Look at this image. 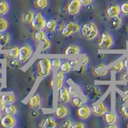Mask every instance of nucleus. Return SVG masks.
Returning a JSON list of instances; mask_svg holds the SVG:
<instances>
[{
    "label": "nucleus",
    "instance_id": "1",
    "mask_svg": "<svg viewBox=\"0 0 128 128\" xmlns=\"http://www.w3.org/2000/svg\"><path fill=\"white\" fill-rule=\"evenodd\" d=\"M80 35L84 39L91 40L98 35L99 30L97 25L92 22H88L83 24L80 27Z\"/></svg>",
    "mask_w": 128,
    "mask_h": 128
},
{
    "label": "nucleus",
    "instance_id": "2",
    "mask_svg": "<svg viewBox=\"0 0 128 128\" xmlns=\"http://www.w3.org/2000/svg\"><path fill=\"white\" fill-rule=\"evenodd\" d=\"M36 67H37V75L39 78H44L50 76L52 69L51 60L50 58L46 57L39 58L37 60Z\"/></svg>",
    "mask_w": 128,
    "mask_h": 128
},
{
    "label": "nucleus",
    "instance_id": "3",
    "mask_svg": "<svg viewBox=\"0 0 128 128\" xmlns=\"http://www.w3.org/2000/svg\"><path fill=\"white\" fill-rule=\"evenodd\" d=\"M114 44L112 35L107 32L102 33L98 41V47L100 50H109Z\"/></svg>",
    "mask_w": 128,
    "mask_h": 128
},
{
    "label": "nucleus",
    "instance_id": "4",
    "mask_svg": "<svg viewBox=\"0 0 128 128\" xmlns=\"http://www.w3.org/2000/svg\"><path fill=\"white\" fill-rule=\"evenodd\" d=\"M33 54V50L29 45H23L19 48L18 61L20 63H25L29 60Z\"/></svg>",
    "mask_w": 128,
    "mask_h": 128
},
{
    "label": "nucleus",
    "instance_id": "5",
    "mask_svg": "<svg viewBox=\"0 0 128 128\" xmlns=\"http://www.w3.org/2000/svg\"><path fill=\"white\" fill-rule=\"evenodd\" d=\"M46 21L44 18L39 12H37L35 14L34 18L32 22L30 23L32 29L37 30H43L45 28Z\"/></svg>",
    "mask_w": 128,
    "mask_h": 128
},
{
    "label": "nucleus",
    "instance_id": "6",
    "mask_svg": "<svg viewBox=\"0 0 128 128\" xmlns=\"http://www.w3.org/2000/svg\"><path fill=\"white\" fill-rule=\"evenodd\" d=\"M80 26L76 22H68L65 25L61 31V35L63 36H68L71 34L80 32Z\"/></svg>",
    "mask_w": 128,
    "mask_h": 128
},
{
    "label": "nucleus",
    "instance_id": "7",
    "mask_svg": "<svg viewBox=\"0 0 128 128\" xmlns=\"http://www.w3.org/2000/svg\"><path fill=\"white\" fill-rule=\"evenodd\" d=\"M107 111H108V107L104 101L96 102L91 108V112L92 114L98 116H102Z\"/></svg>",
    "mask_w": 128,
    "mask_h": 128
},
{
    "label": "nucleus",
    "instance_id": "8",
    "mask_svg": "<svg viewBox=\"0 0 128 128\" xmlns=\"http://www.w3.org/2000/svg\"><path fill=\"white\" fill-rule=\"evenodd\" d=\"M81 6L82 5L79 0H72L67 5L66 10L68 14L74 16L80 12Z\"/></svg>",
    "mask_w": 128,
    "mask_h": 128
},
{
    "label": "nucleus",
    "instance_id": "9",
    "mask_svg": "<svg viewBox=\"0 0 128 128\" xmlns=\"http://www.w3.org/2000/svg\"><path fill=\"white\" fill-rule=\"evenodd\" d=\"M92 114L91 109L86 105H82L76 110V115L80 119L86 120Z\"/></svg>",
    "mask_w": 128,
    "mask_h": 128
},
{
    "label": "nucleus",
    "instance_id": "10",
    "mask_svg": "<svg viewBox=\"0 0 128 128\" xmlns=\"http://www.w3.org/2000/svg\"><path fill=\"white\" fill-rule=\"evenodd\" d=\"M71 99L67 90V88L62 86L61 88L58 90V100L63 104L68 103Z\"/></svg>",
    "mask_w": 128,
    "mask_h": 128
},
{
    "label": "nucleus",
    "instance_id": "11",
    "mask_svg": "<svg viewBox=\"0 0 128 128\" xmlns=\"http://www.w3.org/2000/svg\"><path fill=\"white\" fill-rule=\"evenodd\" d=\"M0 124L4 128H12L16 126V120L14 116L5 115L0 120Z\"/></svg>",
    "mask_w": 128,
    "mask_h": 128
},
{
    "label": "nucleus",
    "instance_id": "12",
    "mask_svg": "<svg viewBox=\"0 0 128 128\" xmlns=\"http://www.w3.org/2000/svg\"><path fill=\"white\" fill-rule=\"evenodd\" d=\"M109 68L104 64H100L92 69V73L96 77H102L108 73Z\"/></svg>",
    "mask_w": 128,
    "mask_h": 128
},
{
    "label": "nucleus",
    "instance_id": "13",
    "mask_svg": "<svg viewBox=\"0 0 128 128\" xmlns=\"http://www.w3.org/2000/svg\"><path fill=\"white\" fill-rule=\"evenodd\" d=\"M27 104L29 106L30 108H32L34 110H38L40 108V96L36 94L32 95L30 98L29 100H28Z\"/></svg>",
    "mask_w": 128,
    "mask_h": 128
},
{
    "label": "nucleus",
    "instance_id": "14",
    "mask_svg": "<svg viewBox=\"0 0 128 128\" xmlns=\"http://www.w3.org/2000/svg\"><path fill=\"white\" fill-rule=\"evenodd\" d=\"M68 112H69L68 109L66 106H64V105H58L55 108L54 115L56 118H58V119H62L67 116Z\"/></svg>",
    "mask_w": 128,
    "mask_h": 128
},
{
    "label": "nucleus",
    "instance_id": "15",
    "mask_svg": "<svg viewBox=\"0 0 128 128\" xmlns=\"http://www.w3.org/2000/svg\"><path fill=\"white\" fill-rule=\"evenodd\" d=\"M120 14V6L117 4L115 5H112L107 8L105 11V15L107 18H112L114 17H117L119 16Z\"/></svg>",
    "mask_w": 128,
    "mask_h": 128
},
{
    "label": "nucleus",
    "instance_id": "16",
    "mask_svg": "<svg viewBox=\"0 0 128 128\" xmlns=\"http://www.w3.org/2000/svg\"><path fill=\"white\" fill-rule=\"evenodd\" d=\"M64 53L67 56L78 55L80 53V48L76 45H70L65 50Z\"/></svg>",
    "mask_w": 128,
    "mask_h": 128
},
{
    "label": "nucleus",
    "instance_id": "17",
    "mask_svg": "<svg viewBox=\"0 0 128 128\" xmlns=\"http://www.w3.org/2000/svg\"><path fill=\"white\" fill-rule=\"evenodd\" d=\"M57 126L56 121L52 117H47L45 119L42 120L39 127L44 128H54Z\"/></svg>",
    "mask_w": 128,
    "mask_h": 128
},
{
    "label": "nucleus",
    "instance_id": "18",
    "mask_svg": "<svg viewBox=\"0 0 128 128\" xmlns=\"http://www.w3.org/2000/svg\"><path fill=\"white\" fill-rule=\"evenodd\" d=\"M0 100L6 105L12 104L16 101V97L12 93L3 94L0 96Z\"/></svg>",
    "mask_w": 128,
    "mask_h": 128
},
{
    "label": "nucleus",
    "instance_id": "19",
    "mask_svg": "<svg viewBox=\"0 0 128 128\" xmlns=\"http://www.w3.org/2000/svg\"><path fill=\"white\" fill-rule=\"evenodd\" d=\"M102 116H103L104 121L107 125L115 124V122H116V116L114 112L107 111Z\"/></svg>",
    "mask_w": 128,
    "mask_h": 128
},
{
    "label": "nucleus",
    "instance_id": "20",
    "mask_svg": "<svg viewBox=\"0 0 128 128\" xmlns=\"http://www.w3.org/2000/svg\"><path fill=\"white\" fill-rule=\"evenodd\" d=\"M108 24L111 29L116 30L118 29L122 24V19L118 16L114 18H109Z\"/></svg>",
    "mask_w": 128,
    "mask_h": 128
},
{
    "label": "nucleus",
    "instance_id": "21",
    "mask_svg": "<svg viewBox=\"0 0 128 128\" xmlns=\"http://www.w3.org/2000/svg\"><path fill=\"white\" fill-rule=\"evenodd\" d=\"M64 74L60 70H57L56 73L55 78V86L57 90L61 88L64 85Z\"/></svg>",
    "mask_w": 128,
    "mask_h": 128
},
{
    "label": "nucleus",
    "instance_id": "22",
    "mask_svg": "<svg viewBox=\"0 0 128 128\" xmlns=\"http://www.w3.org/2000/svg\"><path fill=\"white\" fill-rule=\"evenodd\" d=\"M124 68V62H123L122 60H121L118 61L117 62L115 63L114 65H112V66L109 68V70L110 71L112 72L118 73L120 72Z\"/></svg>",
    "mask_w": 128,
    "mask_h": 128
},
{
    "label": "nucleus",
    "instance_id": "23",
    "mask_svg": "<svg viewBox=\"0 0 128 128\" xmlns=\"http://www.w3.org/2000/svg\"><path fill=\"white\" fill-rule=\"evenodd\" d=\"M35 16L34 12L30 10H27L22 15V20L26 24H30L33 20Z\"/></svg>",
    "mask_w": 128,
    "mask_h": 128
},
{
    "label": "nucleus",
    "instance_id": "24",
    "mask_svg": "<svg viewBox=\"0 0 128 128\" xmlns=\"http://www.w3.org/2000/svg\"><path fill=\"white\" fill-rule=\"evenodd\" d=\"M32 37H33V39L34 40V41H35L36 43H38L42 39L45 38L46 34L42 30H37L34 32Z\"/></svg>",
    "mask_w": 128,
    "mask_h": 128
},
{
    "label": "nucleus",
    "instance_id": "25",
    "mask_svg": "<svg viewBox=\"0 0 128 128\" xmlns=\"http://www.w3.org/2000/svg\"><path fill=\"white\" fill-rule=\"evenodd\" d=\"M19 48L17 46H14L9 49L7 52V56L11 60H16L19 56Z\"/></svg>",
    "mask_w": 128,
    "mask_h": 128
},
{
    "label": "nucleus",
    "instance_id": "26",
    "mask_svg": "<svg viewBox=\"0 0 128 128\" xmlns=\"http://www.w3.org/2000/svg\"><path fill=\"white\" fill-rule=\"evenodd\" d=\"M3 112L5 115L14 116L18 112V108L16 106L13 105V104H8L6 105L4 110H3Z\"/></svg>",
    "mask_w": 128,
    "mask_h": 128
},
{
    "label": "nucleus",
    "instance_id": "27",
    "mask_svg": "<svg viewBox=\"0 0 128 128\" xmlns=\"http://www.w3.org/2000/svg\"><path fill=\"white\" fill-rule=\"evenodd\" d=\"M56 22L54 19H50L46 21L45 29L48 32H53L56 30Z\"/></svg>",
    "mask_w": 128,
    "mask_h": 128
},
{
    "label": "nucleus",
    "instance_id": "28",
    "mask_svg": "<svg viewBox=\"0 0 128 128\" xmlns=\"http://www.w3.org/2000/svg\"><path fill=\"white\" fill-rule=\"evenodd\" d=\"M59 70L64 74H67L71 70V67L68 62V60H64L62 62V64L60 66Z\"/></svg>",
    "mask_w": 128,
    "mask_h": 128
},
{
    "label": "nucleus",
    "instance_id": "29",
    "mask_svg": "<svg viewBox=\"0 0 128 128\" xmlns=\"http://www.w3.org/2000/svg\"><path fill=\"white\" fill-rule=\"evenodd\" d=\"M70 103L73 106L76 107V108H78L80 106H82L84 102V100H83V98L80 97V96H76L75 98H72V99H70Z\"/></svg>",
    "mask_w": 128,
    "mask_h": 128
},
{
    "label": "nucleus",
    "instance_id": "30",
    "mask_svg": "<svg viewBox=\"0 0 128 128\" xmlns=\"http://www.w3.org/2000/svg\"><path fill=\"white\" fill-rule=\"evenodd\" d=\"M10 40V35L7 33H0V46L4 47L6 45Z\"/></svg>",
    "mask_w": 128,
    "mask_h": 128
},
{
    "label": "nucleus",
    "instance_id": "31",
    "mask_svg": "<svg viewBox=\"0 0 128 128\" xmlns=\"http://www.w3.org/2000/svg\"><path fill=\"white\" fill-rule=\"evenodd\" d=\"M48 4V0H35L34 5L38 9H44Z\"/></svg>",
    "mask_w": 128,
    "mask_h": 128
},
{
    "label": "nucleus",
    "instance_id": "32",
    "mask_svg": "<svg viewBox=\"0 0 128 128\" xmlns=\"http://www.w3.org/2000/svg\"><path fill=\"white\" fill-rule=\"evenodd\" d=\"M67 88L68 94L70 96V98H75L76 96H78L79 92L76 87L72 84H69V86Z\"/></svg>",
    "mask_w": 128,
    "mask_h": 128
},
{
    "label": "nucleus",
    "instance_id": "33",
    "mask_svg": "<svg viewBox=\"0 0 128 128\" xmlns=\"http://www.w3.org/2000/svg\"><path fill=\"white\" fill-rule=\"evenodd\" d=\"M40 42L41 44L40 52H42V51L48 50V48H50L51 46V43L50 42V40H49L46 37H45L44 39H42Z\"/></svg>",
    "mask_w": 128,
    "mask_h": 128
},
{
    "label": "nucleus",
    "instance_id": "34",
    "mask_svg": "<svg viewBox=\"0 0 128 128\" xmlns=\"http://www.w3.org/2000/svg\"><path fill=\"white\" fill-rule=\"evenodd\" d=\"M68 62L71 68H77L79 66V64H80V58L75 56L71 57L69 59H68Z\"/></svg>",
    "mask_w": 128,
    "mask_h": 128
},
{
    "label": "nucleus",
    "instance_id": "35",
    "mask_svg": "<svg viewBox=\"0 0 128 128\" xmlns=\"http://www.w3.org/2000/svg\"><path fill=\"white\" fill-rule=\"evenodd\" d=\"M8 3L4 1L0 2V16H4L8 11Z\"/></svg>",
    "mask_w": 128,
    "mask_h": 128
},
{
    "label": "nucleus",
    "instance_id": "36",
    "mask_svg": "<svg viewBox=\"0 0 128 128\" xmlns=\"http://www.w3.org/2000/svg\"><path fill=\"white\" fill-rule=\"evenodd\" d=\"M50 60H51V65L52 68H54V69H58L60 68V66L62 62L60 58L54 57V58L50 59Z\"/></svg>",
    "mask_w": 128,
    "mask_h": 128
},
{
    "label": "nucleus",
    "instance_id": "37",
    "mask_svg": "<svg viewBox=\"0 0 128 128\" xmlns=\"http://www.w3.org/2000/svg\"><path fill=\"white\" fill-rule=\"evenodd\" d=\"M72 121L70 118H65L60 122V127L61 128H71Z\"/></svg>",
    "mask_w": 128,
    "mask_h": 128
},
{
    "label": "nucleus",
    "instance_id": "38",
    "mask_svg": "<svg viewBox=\"0 0 128 128\" xmlns=\"http://www.w3.org/2000/svg\"><path fill=\"white\" fill-rule=\"evenodd\" d=\"M8 28V22L4 18H0V33H3Z\"/></svg>",
    "mask_w": 128,
    "mask_h": 128
},
{
    "label": "nucleus",
    "instance_id": "39",
    "mask_svg": "<svg viewBox=\"0 0 128 128\" xmlns=\"http://www.w3.org/2000/svg\"><path fill=\"white\" fill-rule=\"evenodd\" d=\"M120 13L124 16H128V2H124L120 6Z\"/></svg>",
    "mask_w": 128,
    "mask_h": 128
},
{
    "label": "nucleus",
    "instance_id": "40",
    "mask_svg": "<svg viewBox=\"0 0 128 128\" xmlns=\"http://www.w3.org/2000/svg\"><path fill=\"white\" fill-rule=\"evenodd\" d=\"M120 112L124 117L128 118V104H124L121 106L120 108Z\"/></svg>",
    "mask_w": 128,
    "mask_h": 128
},
{
    "label": "nucleus",
    "instance_id": "41",
    "mask_svg": "<svg viewBox=\"0 0 128 128\" xmlns=\"http://www.w3.org/2000/svg\"><path fill=\"white\" fill-rule=\"evenodd\" d=\"M89 62V58L86 54H83L80 58V63L82 66H85Z\"/></svg>",
    "mask_w": 128,
    "mask_h": 128
},
{
    "label": "nucleus",
    "instance_id": "42",
    "mask_svg": "<svg viewBox=\"0 0 128 128\" xmlns=\"http://www.w3.org/2000/svg\"><path fill=\"white\" fill-rule=\"evenodd\" d=\"M85 128V125L82 122H72L71 126V128Z\"/></svg>",
    "mask_w": 128,
    "mask_h": 128
},
{
    "label": "nucleus",
    "instance_id": "43",
    "mask_svg": "<svg viewBox=\"0 0 128 128\" xmlns=\"http://www.w3.org/2000/svg\"><path fill=\"white\" fill-rule=\"evenodd\" d=\"M122 101L124 103H127L128 102V88L126 89L123 92V96H122Z\"/></svg>",
    "mask_w": 128,
    "mask_h": 128
},
{
    "label": "nucleus",
    "instance_id": "44",
    "mask_svg": "<svg viewBox=\"0 0 128 128\" xmlns=\"http://www.w3.org/2000/svg\"><path fill=\"white\" fill-rule=\"evenodd\" d=\"M120 80L128 84V71L123 73L120 76Z\"/></svg>",
    "mask_w": 128,
    "mask_h": 128
},
{
    "label": "nucleus",
    "instance_id": "45",
    "mask_svg": "<svg viewBox=\"0 0 128 128\" xmlns=\"http://www.w3.org/2000/svg\"><path fill=\"white\" fill-rule=\"evenodd\" d=\"M79 1H80L81 5L87 6V5H89V4H90L92 3L93 0H79Z\"/></svg>",
    "mask_w": 128,
    "mask_h": 128
},
{
    "label": "nucleus",
    "instance_id": "46",
    "mask_svg": "<svg viewBox=\"0 0 128 128\" xmlns=\"http://www.w3.org/2000/svg\"><path fill=\"white\" fill-rule=\"evenodd\" d=\"M64 26H65V24H64V22H60L59 24H56V29L57 32H61V31L62 30V29H63V28L64 27Z\"/></svg>",
    "mask_w": 128,
    "mask_h": 128
},
{
    "label": "nucleus",
    "instance_id": "47",
    "mask_svg": "<svg viewBox=\"0 0 128 128\" xmlns=\"http://www.w3.org/2000/svg\"><path fill=\"white\" fill-rule=\"evenodd\" d=\"M55 79H54V76H52L51 79L49 81V84H50V86L51 88H54V85H55Z\"/></svg>",
    "mask_w": 128,
    "mask_h": 128
},
{
    "label": "nucleus",
    "instance_id": "48",
    "mask_svg": "<svg viewBox=\"0 0 128 128\" xmlns=\"http://www.w3.org/2000/svg\"><path fill=\"white\" fill-rule=\"evenodd\" d=\"M84 70H85V68H84V66L81 65V66L79 67V72H80V74H83V73L84 72Z\"/></svg>",
    "mask_w": 128,
    "mask_h": 128
},
{
    "label": "nucleus",
    "instance_id": "49",
    "mask_svg": "<svg viewBox=\"0 0 128 128\" xmlns=\"http://www.w3.org/2000/svg\"><path fill=\"white\" fill-rule=\"evenodd\" d=\"M5 106H6V104L4 103H3L2 100H0V111L4 110Z\"/></svg>",
    "mask_w": 128,
    "mask_h": 128
},
{
    "label": "nucleus",
    "instance_id": "50",
    "mask_svg": "<svg viewBox=\"0 0 128 128\" xmlns=\"http://www.w3.org/2000/svg\"><path fill=\"white\" fill-rule=\"evenodd\" d=\"M107 128H117L116 125H115V124H108L107 126Z\"/></svg>",
    "mask_w": 128,
    "mask_h": 128
},
{
    "label": "nucleus",
    "instance_id": "51",
    "mask_svg": "<svg viewBox=\"0 0 128 128\" xmlns=\"http://www.w3.org/2000/svg\"><path fill=\"white\" fill-rule=\"evenodd\" d=\"M3 78V73L2 71H0V80H2Z\"/></svg>",
    "mask_w": 128,
    "mask_h": 128
},
{
    "label": "nucleus",
    "instance_id": "52",
    "mask_svg": "<svg viewBox=\"0 0 128 128\" xmlns=\"http://www.w3.org/2000/svg\"><path fill=\"white\" fill-rule=\"evenodd\" d=\"M2 113H1V111H0V120L2 119Z\"/></svg>",
    "mask_w": 128,
    "mask_h": 128
},
{
    "label": "nucleus",
    "instance_id": "53",
    "mask_svg": "<svg viewBox=\"0 0 128 128\" xmlns=\"http://www.w3.org/2000/svg\"><path fill=\"white\" fill-rule=\"evenodd\" d=\"M127 128H128V124H127Z\"/></svg>",
    "mask_w": 128,
    "mask_h": 128
}]
</instances>
